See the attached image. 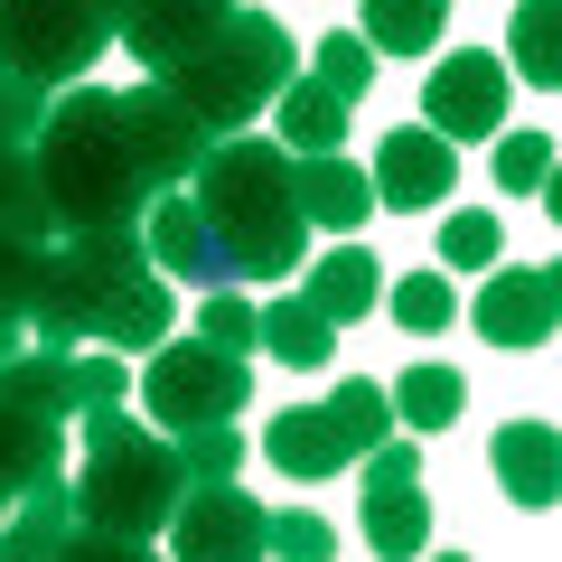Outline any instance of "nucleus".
<instances>
[{
    "label": "nucleus",
    "mask_w": 562,
    "mask_h": 562,
    "mask_svg": "<svg viewBox=\"0 0 562 562\" xmlns=\"http://www.w3.org/2000/svg\"><path fill=\"white\" fill-rule=\"evenodd\" d=\"M122 47L140 57V85H160L206 140H244V122L272 113V94L301 76L281 20L225 0H140L122 10Z\"/></svg>",
    "instance_id": "obj_1"
},
{
    "label": "nucleus",
    "mask_w": 562,
    "mask_h": 562,
    "mask_svg": "<svg viewBox=\"0 0 562 562\" xmlns=\"http://www.w3.org/2000/svg\"><path fill=\"white\" fill-rule=\"evenodd\" d=\"M29 338L66 347V357H76V338H103V357L169 338V272L150 262L140 225L47 244V281H38V310H29Z\"/></svg>",
    "instance_id": "obj_2"
},
{
    "label": "nucleus",
    "mask_w": 562,
    "mask_h": 562,
    "mask_svg": "<svg viewBox=\"0 0 562 562\" xmlns=\"http://www.w3.org/2000/svg\"><path fill=\"white\" fill-rule=\"evenodd\" d=\"M188 206L216 235L225 281H281L310 262V225H301V188H291L281 140H216L206 169L188 179Z\"/></svg>",
    "instance_id": "obj_3"
},
{
    "label": "nucleus",
    "mask_w": 562,
    "mask_h": 562,
    "mask_svg": "<svg viewBox=\"0 0 562 562\" xmlns=\"http://www.w3.org/2000/svg\"><path fill=\"white\" fill-rule=\"evenodd\" d=\"M29 169H38L47 206H57V235H113V225L150 216V179L122 150V122H113V94L103 85H76V94L47 103Z\"/></svg>",
    "instance_id": "obj_4"
},
{
    "label": "nucleus",
    "mask_w": 562,
    "mask_h": 562,
    "mask_svg": "<svg viewBox=\"0 0 562 562\" xmlns=\"http://www.w3.org/2000/svg\"><path fill=\"white\" fill-rule=\"evenodd\" d=\"M188 506V469L179 441L150 431L140 413H94L85 422V469H76V525L113 543H150L169 535V516Z\"/></svg>",
    "instance_id": "obj_5"
},
{
    "label": "nucleus",
    "mask_w": 562,
    "mask_h": 562,
    "mask_svg": "<svg viewBox=\"0 0 562 562\" xmlns=\"http://www.w3.org/2000/svg\"><path fill=\"white\" fill-rule=\"evenodd\" d=\"M113 38L122 10H94V0H0V76L38 94H76Z\"/></svg>",
    "instance_id": "obj_6"
},
{
    "label": "nucleus",
    "mask_w": 562,
    "mask_h": 562,
    "mask_svg": "<svg viewBox=\"0 0 562 562\" xmlns=\"http://www.w3.org/2000/svg\"><path fill=\"white\" fill-rule=\"evenodd\" d=\"M394 441V403H384L375 375H347L328 403H301V413H272V431H262V460L281 469V479H338V469H357L366 450Z\"/></svg>",
    "instance_id": "obj_7"
},
{
    "label": "nucleus",
    "mask_w": 562,
    "mask_h": 562,
    "mask_svg": "<svg viewBox=\"0 0 562 562\" xmlns=\"http://www.w3.org/2000/svg\"><path fill=\"white\" fill-rule=\"evenodd\" d=\"M140 403H150V431H206V422H235L244 403H254V366H235V357H216V347L179 338V347L150 357Z\"/></svg>",
    "instance_id": "obj_8"
},
{
    "label": "nucleus",
    "mask_w": 562,
    "mask_h": 562,
    "mask_svg": "<svg viewBox=\"0 0 562 562\" xmlns=\"http://www.w3.org/2000/svg\"><path fill=\"white\" fill-rule=\"evenodd\" d=\"M366 543H375V562H422L431 553V487H422V450L403 441H384V450H366Z\"/></svg>",
    "instance_id": "obj_9"
},
{
    "label": "nucleus",
    "mask_w": 562,
    "mask_h": 562,
    "mask_svg": "<svg viewBox=\"0 0 562 562\" xmlns=\"http://www.w3.org/2000/svg\"><path fill=\"white\" fill-rule=\"evenodd\" d=\"M113 122H122V150H132V169L150 179V198H179V188L206 169V150H216V140H206L198 122H188L179 103L160 94V85H132V94H113Z\"/></svg>",
    "instance_id": "obj_10"
},
{
    "label": "nucleus",
    "mask_w": 562,
    "mask_h": 562,
    "mask_svg": "<svg viewBox=\"0 0 562 562\" xmlns=\"http://www.w3.org/2000/svg\"><path fill=\"white\" fill-rule=\"evenodd\" d=\"M422 132L431 140H497L506 132V57H487V47H450L441 66H431V85H422Z\"/></svg>",
    "instance_id": "obj_11"
},
{
    "label": "nucleus",
    "mask_w": 562,
    "mask_h": 562,
    "mask_svg": "<svg viewBox=\"0 0 562 562\" xmlns=\"http://www.w3.org/2000/svg\"><path fill=\"white\" fill-rule=\"evenodd\" d=\"M562 319V272L553 262H497L479 281V301H469V328L487 347H543Z\"/></svg>",
    "instance_id": "obj_12"
},
{
    "label": "nucleus",
    "mask_w": 562,
    "mask_h": 562,
    "mask_svg": "<svg viewBox=\"0 0 562 562\" xmlns=\"http://www.w3.org/2000/svg\"><path fill=\"white\" fill-rule=\"evenodd\" d=\"M262 506L244 487H188V506L169 516V562H262Z\"/></svg>",
    "instance_id": "obj_13"
},
{
    "label": "nucleus",
    "mask_w": 562,
    "mask_h": 562,
    "mask_svg": "<svg viewBox=\"0 0 562 562\" xmlns=\"http://www.w3.org/2000/svg\"><path fill=\"white\" fill-rule=\"evenodd\" d=\"M366 188H375L394 216H431V206L460 188V150H450V140H431L422 122H403V132L375 140V169H366Z\"/></svg>",
    "instance_id": "obj_14"
},
{
    "label": "nucleus",
    "mask_w": 562,
    "mask_h": 562,
    "mask_svg": "<svg viewBox=\"0 0 562 562\" xmlns=\"http://www.w3.org/2000/svg\"><path fill=\"white\" fill-rule=\"evenodd\" d=\"M38 479H66V413L0 384V497L20 506Z\"/></svg>",
    "instance_id": "obj_15"
},
{
    "label": "nucleus",
    "mask_w": 562,
    "mask_h": 562,
    "mask_svg": "<svg viewBox=\"0 0 562 562\" xmlns=\"http://www.w3.org/2000/svg\"><path fill=\"white\" fill-rule=\"evenodd\" d=\"M140 244H150V262H160L169 281H198V291H235V281H225L216 235H206V216L188 206V188H179V198H150V216H140Z\"/></svg>",
    "instance_id": "obj_16"
},
{
    "label": "nucleus",
    "mask_w": 562,
    "mask_h": 562,
    "mask_svg": "<svg viewBox=\"0 0 562 562\" xmlns=\"http://www.w3.org/2000/svg\"><path fill=\"white\" fill-rule=\"evenodd\" d=\"M375 301H384V272H375L366 244H328L319 262H301V310H310V319L347 328V319H366Z\"/></svg>",
    "instance_id": "obj_17"
},
{
    "label": "nucleus",
    "mask_w": 562,
    "mask_h": 562,
    "mask_svg": "<svg viewBox=\"0 0 562 562\" xmlns=\"http://www.w3.org/2000/svg\"><path fill=\"white\" fill-rule=\"evenodd\" d=\"M487 460H497V487L525 516H543V506L562 497V431L553 422H506L497 441H487Z\"/></svg>",
    "instance_id": "obj_18"
},
{
    "label": "nucleus",
    "mask_w": 562,
    "mask_h": 562,
    "mask_svg": "<svg viewBox=\"0 0 562 562\" xmlns=\"http://www.w3.org/2000/svg\"><path fill=\"white\" fill-rule=\"evenodd\" d=\"M291 188H301V225H328V235H357L375 216V188H366L357 160H291Z\"/></svg>",
    "instance_id": "obj_19"
},
{
    "label": "nucleus",
    "mask_w": 562,
    "mask_h": 562,
    "mask_svg": "<svg viewBox=\"0 0 562 562\" xmlns=\"http://www.w3.org/2000/svg\"><path fill=\"white\" fill-rule=\"evenodd\" d=\"M272 122H281V150H291V160H328V150L347 140V122H357V113H347L338 94H319L310 76H291V85L272 94Z\"/></svg>",
    "instance_id": "obj_20"
},
{
    "label": "nucleus",
    "mask_w": 562,
    "mask_h": 562,
    "mask_svg": "<svg viewBox=\"0 0 562 562\" xmlns=\"http://www.w3.org/2000/svg\"><path fill=\"white\" fill-rule=\"evenodd\" d=\"M384 403H394V431H450L460 422V403H469V384L450 375V366H403L394 384H384Z\"/></svg>",
    "instance_id": "obj_21"
},
{
    "label": "nucleus",
    "mask_w": 562,
    "mask_h": 562,
    "mask_svg": "<svg viewBox=\"0 0 562 562\" xmlns=\"http://www.w3.org/2000/svg\"><path fill=\"white\" fill-rule=\"evenodd\" d=\"M441 29H450L441 0H375L357 38H366V47H384V57H422V47L441 38Z\"/></svg>",
    "instance_id": "obj_22"
},
{
    "label": "nucleus",
    "mask_w": 562,
    "mask_h": 562,
    "mask_svg": "<svg viewBox=\"0 0 562 562\" xmlns=\"http://www.w3.org/2000/svg\"><path fill=\"white\" fill-rule=\"evenodd\" d=\"M38 281H47V244H38V235H20V225H0V328H20V338H29Z\"/></svg>",
    "instance_id": "obj_23"
},
{
    "label": "nucleus",
    "mask_w": 562,
    "mask_h": 562,
    "mask_svg": "<svg viewBox=\"0 0 562 562\" xmlns=\"http://www.w3.org/2000/svg\"><path fill=\"white\" fill-rule=\"evenodd\" d=\"M262 347H272L281 366H328V357H338V328H328V319H310V310H301V291H281V301L262 310Z\"/></svg>",
    "instance_id": "obj_24"
},
{
    "label": "nucleus",
    "mask_w": 562,
    "mask_h": 562,
    "mask_svg": "<svg viewBox=\"0 0 562 562\" xmlns=\"http://www.w3.org/2000/svg\"><path fill=\"white\" fill-rule=\"evenodd\" d=\"M301 76L319 85V94H338L347 113H357V103H366V85H375V47H366L357 29H347V38H319V57H310Z\"/></svg>",
    "instance_id": "obj_25"
},
{
    "label": "nucleus",
    "mask_w": 562,
    "mask_h": 562,
    "mask_svg": "<svg viewBox=\"0 0 562 562\" xmlns=\"http://www.w3.org/2000/svg\"><path fill=\"white\" fill-rule=\"evenodd\" d=\"M198 347H216V357L244 366L262 347V310L244 301V291H206V301H198Z\"/></svg>",
    "instance_id": "obj_26"
},
{
    "label": "nucleus",
    "mask_w": 562,
    "mask_h": 562,
    "mask_svg": "<svg viewBox=\"0 0 562 562\" xmlns=\"http://www.w3.org/2000/svg\"><path fill=\"white\" fill-rule=\"evenodd\" d=\"M169 441H179L188 487H235V469H244V431H235V422H206V431H169Z\"/></svg>",
    "instance_id": "obj_27"
},
{
    "label": "nucleus",
    "mask_w": 562,
    "mask_h": 562,
    "mask_svg": "<svg viewBox=\"0 0 562 562\" xmlns=\"http://www.w3.org/2000/svg\"><path fill=\"white\" fill-rule=\"evenodd\" d=\"M122 403H132V366L122 357H103V347L94 357H66V413L94 422V413H122Z\"/></svg>",
    "instance_id": "obj_28"
},
{
    "label": "nucleus",
    "mask_w": 562,
    "mask_h": 562,
    "mask_svg": "<svg viewBox=\"0 0 562 562\" xmlns=\"http://www.w3.org/2000/svg\"><path fill=\"white\" fill-rule=\"evenodd\" d=\"M384 310H394L413 338H431V328H450L460 319V291H450V272H403L394 291H384Z\"/></svg>",
    "instance_id": "obj_29"
},
{
    "label": "nucleus",
    "mask_w": 562,
    "mask_h": 562,
    "mask_svg": "<svg viewBox=\"0 0 562 562\" xmlns=\"http://www.w3.org/2000/svg\"><path fill=\"white\" fill-rule=\"evenodd\" d=\"M497 254H506V225L487 216V206H460V216L441 225V262L450 272H497Z\"/></svg>",
    "instance_id": "obj_30"
},
{
    "label": "nucleus",
    "mask_w": 562,
    "mask_h": 562,
    "mask_svg": "<svg viewBox=\"0 0 562 562\" xmlns=\"http://www.w3.org/2000/svg\"><path fill=\"white\" fill-rule=\"evenodd\" d=\"M328 553H338V525L310 516V506H291V516L262 525V562H328Z\"/></svg>",
    "instance_id": "obj_31"
},
{
    "label": "nucleus",
    "mask_w": 562,
    "mask_h": 562,
    "mask_svg": "<svg viewBox=\"0 0 562 562\" xmlns=\"http://www.w3.org/2000/svg\"><path fill=\"white\" fill-rule=\"evenodd\" d=\"M0 225H20V235L57 244V206H47V188H38V169H29V160L0 169Z\"/></svg>",
    "instance_id": "obj_32"
},
{
    "label": "nucleus",
    "mask_w": 562,
    "mask_h": 562,
    "mask_svg": "<svg viewBox=\"0 0 562 562\" xmlns=\"http://www.w3.org/2000/svg\"><path fill=\"white\" fill-rule=\"evenodd\" d=\"M553 29H562V10H553V0L516 10V29H506V38H516V66H525V85H553V76H562V47H553Z\"/></svg>",
    "instance_id": "obj_33"
},
{
    "label": "nucleus",
    "mask_w": 562,
    "mask_h": 562,
    "mask_svg": "<svg viewBox=\"0 0 562 562\" xmlns=\"http://www.w3.org/2000/svg\"><path fill=\"white\" fill-rule=\"evenodd\" d=\"M47 103H57V94H38V85H10V76H0V169L38 150V122H47Z\"/></svg>",
    "instance_id": "obj_34"
},
{
    "label": "nucleus",
    "mask_w": 562,
    "mask_h": 562,
    "mask_svg": "<svg viewBox=\"0 0 562 562\" xmlns=\"http://www.w3.org/2000/svg\"><path fill=\"white\" fill-rule=\"evenodd\" d=\"M543 179H553V140L543 132H497V188L525 198V188H543Z\"/></svg>",
    "instance_id": "obj_35"
},
{
    "label": "nucleus",
    "mask_w": 562,
    "mask_h": 562,
    "mask_svg": "<svg viewBox=\"0 0 562 562\" xmlns=\"http://www.w3.org/2000/svg\"><path fill=\"white\" fill-rule=\"evenodd\" d=\"M57 562H150V543H113V535H85L76 525V535L57 543Z\"/></svg>",
    "instance_id": "obj_36"
},
{
    "label": "nucleus",
    "mask_w": 562,
    "mask_h": 562,
    "mask_svg": "<svg viewBox=\"0 0 562 562\" xmlns=\"http://www.w3.org/2000/svg\"><path fill=\"white\" fill-rule=\"evenodd\" d=\"M20 347H29V338H20V328H0V366H10V357H20Z\"/></svg>",
    "instance_id": "obj_37"
},
{
    "label": "nucleus",
    "mask_w": 562,
    "mask_h": 562,
    "mask_svg": "<svg viewBox=\"0 0 562 562\" xmlns=\"http://www.w3.org/2000/svg\"><path fill=\"white\" fill-rule=\"evenodd\" d=\"M0 562H38V553H20V543H10V535H0Z\"/></svg>",
    "instance_id": "obj_38"
},
{
    "label": "nucleus",
    "mask_w": 562,
    "mask_h": 562,
    "mask_svg": "<svg viewBox=\"0 0 562 562\" xmlns=\"http://www.w3.org/2000/svg\"><path fill=\"white\" fill-rule=\"evenodd\" d=\"M422 562H460V553H422Z\"/></svg>",
    "instance_id": "obj_39"
},
{
    "label": "nucleus",
    "mask_w": 562,
    "mask_h": 562,
    "mask_svg": "<svg viewBox=\"0 0 562 562\" xmlns=\"http://www.w3.org/2000/svg\"><path fill=\"white\" fill-rule=\"evenodd\" d=\"M0 516H10V497H0Z\"/></svg>",
    "instance_id": "obj_40"
}]
</instances>
